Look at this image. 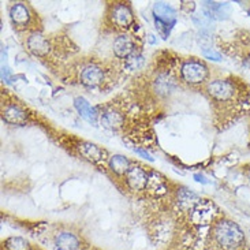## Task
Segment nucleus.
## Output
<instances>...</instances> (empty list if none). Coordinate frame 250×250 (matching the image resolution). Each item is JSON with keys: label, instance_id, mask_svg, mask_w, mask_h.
Wrapping results in <instances>:
<instances>
[{"label": "nucleus", "instance_id": "nucleus-19", "mask_svg": "<svg viewBox=\"0 0 250 250\" xmlns=\"http://www.w3.org/2000/svg\"><path fill=\"white\" fill-rule=\"evenodd\" d=\"M1 80L10 82V68L7 66V49H1Z\"/></svg>", "mask_w": 250, "mask_h": 250}, {"label": "nucleus", "instance_id": "nucleus-1", "mask_svg": "<svg viewBox=\"0 0 250 250\" xmlns=\"http://www.w3.org/2000/svg\"><path fill=\"white\" fill-rule=\"evenodd\" d=\"M215 238L217 244L226 250H235L245 244V235L237 224L222 220L215 227Z\"/></svg>", "mask_w": 250, "mask_h": 250}, {"label": "nucleus", "instance_id": "nucleus-2", "mask_svg": "<svg viewBox=\"0 0 250 250\" xmlns=\"http://www.w3.org/2000/svg\"><path fill=\"white\" fill-rule=\"evenodd\" d=\"M153 14H155L157 32L160 33L163 39H167L172 26L176 23V15L174 8L168 4H166V3L159 1V3H155Z\"/></svg>", "mask_w": 250, "mask_h": 250}, {"label": "nucleus", "instance_id": "nucleus-14", "mask_svg": "<svg viewBox=\"0 0 250 250\" xmlns=\"http://www.w3.org/2000/svg\"><path fill=\"white\" fill-rule=\"evenodd\" d=\"M3 119L8 123L13 125H23L26 122L27 115L25 111H22L20 107L17 105H10L3 111Z\"/></svg>", "mask_w": 250, "mask_h": 250}, {"label": "nucleus", "instance_id": "nucleus-8", "mask_svg": "<svg viewBox=\"0 0 250 250\" xmlns=\"http://www.w3.org/2000/svg\"><path fill=\"white\" fill-rule=\"evenodd\" d=\"M74 105L77 111H78V114L89 123H93L95 125L97 122V111H96L95 107H92L90 104L88 103L86 99H83V97H77L74 100Z\"/></svg>", "mask_w": 250, "mask_h": 250}, {"label": "nucleus", "instance_id": "nucleus-17", "mask_svg": "<svg viewBox=\"0 0 250 250\" xmlns=\"http://www.w3.org/2000/svg\"><path fill=\"white\" fill-rule=\"evenodd\" d=\"M123 122V118L116 112H107L104 118H103V123L105 127L116 128L121 126V123Z\"/></svg>", "mask_w": 250, "mask_h": 250}, {"label": "nucleus", "instance_id": "nucleus-18", "mask_svg": "<svg viewBox=\"0 0 250 250\" xmlns=\"http://www.w3.org/2000/svg\"><path fill=\"white\" fill-rule=\"evenodd\" d=\"M8 250H29V244L22 238H11L6 242Z\"/></svg>", "mask_w": 250, "mask_h": 250}, {"label": "nucleus", "instance_id": "nucleus-6", "mask_svg": "<svg viewBox=\"0 0 250 250\" xmlns=\"http://www.w3.org/2000/svg\"><path fill=\"white\" fill-rule=\"evenodd\" d=\"M112 21L116 26L119 27H127L128 25H131L133 22V13L130 10V7L125 3H119L114 7L112 11Z\"/></svg>", "mask_w": 250, "mask_h": 250}, {"label": "nucleus", "instance_id": "nucleus-4", "mask_svg": "<svg viewBox=\"0 0 250 250\" xmlns=\"http://www.w3.org/2000/svg\"><path fill=\"white\" fill-rule=\"evenodd\" d=\"M181 73L183 81L189 83H201L208 77V70L205 64L198 61H189L183 63Z\"/></svg>", "mask_w": 250, "mask_h": 250}, {"label": "nucleus", "instance_id": "nucleus-16", "mask_svg": "<svg viewBox=\"0 0 250 250\" xmlns=\"http://www.w3.org/2000/svg\"><path fill=\"white\" fill-rule=\"evenodd\" d=\"M109 168L116 174L122 175L125 172L127 174V171L130 169V164H128V160L126 157H123L121 155H115L109 159Z\"/></svg>", "mask_w": 250, "mask_h": 250}, {"label": "nucleus", "instance_id": "nucleus-15", "mask_svg": "<svg viewBox=\"0 0 250 250\" xmlns=\"http://www.w3.org/2000/svg\"><path fill=\"white\" fill-rule=\"evenodd\" d=\"M80 150H81L82 155L90 162H99V160H102L103 156H104V150H102L97 145L90 144V142H82L80 145Z\"/></svg>", "mask_w": 250, "mask_h": 250}, {"label": "nucleus", "instance_id": "nucleus-7", "mask_svg": "<svg viewBox=\"0 0 250 250\" xmlns=\"http://www.w3.org/2000/svg\"><path fill=\"white\" fill-rule=\"evenodd\" d=\"M104 74L103 70L97 66H88L82 70L81 73V82L86 86H97L103 82Z\"/></svg>", "mask_w": 250, "mask_h": 250}, {"label": "nucleus", "instance_id": "nucleus-12", "mask_svg": "<svg viewBox=\"0 0 250 250\" xmlns=\"http://www.w3.org/2000/svg\"><path fill=\"white\" fill-rule=\"evenodd\" d=\"M55 245L59 250H78L80 241L70 232H62L55 238Z\"/></svg>", "mask_w": 250, "mask_h": 250}, {"label": "nucleus", "instance_id": "nucleus-13", "mask_svg": "<svg viewBox=\"0 0 250 250\" xmlns=\"http://www.w3.org/2000/svg\"><path fill=\"white\" fill-rule=\"evenodd\" d=\"M204 10L205 13L209 15L213 20H223L227 17L230 7L227 3H210V1H205L204 3Z\"/></svg>", "mask_w": 250, "mask_h": 250}, {"label": "nucleus", "instance_id": "nucleus-22", "mask_svg": "<svg viewBox=\"0 0 250 250\" xmlns=\"http://www.w3.org/2000/svg\"><path fill=\"white\" fill-rule=\"evenodd\" d=\"M135 152H137V153H138V155L144 156V157H145V159H148V160H150V162H152V160H153V159H152V157H150V156H149L148 152H145V150H141V149H135Z\"/></svg>", "mask_w": 250, "mask_h": 250}, {"label": "nucleus", "instance_id": "nucleus-5", "mask_svg": "<svg viewBox=\"0 0 250 250\" xmlns=\"http://www.w3.org/2000/svg\"><path fill=\"white\" fill-rule=\"evenodd\" d=\"M149 178L140 167H130L127 171V185L133 190H142L148 186Z\"/></svg>", "mask_w": 250, "mask_h": 250}, {"label": "nucleus", "instance_id": "nucleus-11", "mask_svg": "<svg viewBox=\"0 0 250 250\" xmlns=\"http://www.w3.org/2000/svg\"><path fill=\"white\" fill-rule=\"evenodd\" d=\"M134 51V42L128 36H119L114 41V52L118 58H128Z\"/></svg>", "mask_w": 250, "mask_h": 250}, {"label": "nucleus", "instance_id": "nucleus-21", "mask_svg": "<svg viewBox=\"0 0 250 250\" xmlns=\"http://www.w3.org/2000/svg\"><path fill=\"white\" fill-rule=\"evenodd\" d=\"M194 179H196L197 182H201L204 183V185L209 183V181H207V179H205V176L201 175V174H196V175H194Z\"/></svg>", "mask_w": 250, "mask_h": 250}, {"label": "nucleus", "instance_id": "nucleus-3", "mask_svg": "<svg viewBox=\"0 0 250 250\" xmlns=\"http://www.w3.org/2000/svg\"><path fill=\"white\" fill-rule=\"evenodd\" d=\"M208 95L210 99H213L217 103H227L234 100L235 93H237V88L234 82L229 81V80H219V81L210 82L207 88Z\"/></svg>", "mask_w": 250, "mask_h": 250}, {"label": "nucleus", "instance_id": "nucleus-9", "mask_svg": "<svg viewBox=\"0 0 250 250\" xmlns=\"http://www.w3.org/2000/svg\"><path fill=\"white\" fill-rule=\"evenodd\" d=\"M10 18H11L15 26L23 27L26 26L29 21H30V13H29V10H27V7L25 4L17 3L10 10Z\"/></svg>", "mask_w": 250, "mask_h": 250}, {"label": "nucleus", "instance_id": "nucleus-20", "mask_svg": "<svg viewBox=\"0 0 250 250\" xmlns=\"http://www.w3.org/2000/svg\"><path fill=\"white\" fill-rule=\"evenodd\" d=\"M204 56L207 58V59H210V61H220L222 59V56L220 54H217L215 51H209V49H204Z\"/></svg>", "mask_w": 250, "mask_h": 250}, {"label": "nucleus", "instance_id": "nucleus-10", "mask_svg": "<svg viewBox=\"0 0 250 250\" xmlns=\"http://www.w3.org/2000/svg\"><path fill=\"white\" fill-rule=\"evenodd\" d=\"M27 47L30 49V52L37 56H44V55L48 54L49 51V44H48V40L41 36L40 33H33L29 40H27Z\"/></svg>", "mask_w": 250, "mask_h": 250}]
</instances>
